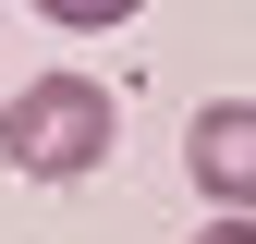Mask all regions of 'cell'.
Instances as JSON below:
<instances>
[{
  "label": "cell",
  "mask_w": 256,
  "mask_h": 244,
  "mask_svg": "<svg viewBox=\"0 0 256 244\" xmlns=\"http://www.w3.org/2000/svg\"><path fill=\"white\" fill-rule=\"evenodd\" d=\"M183 171H196L208 208L256 220V98H208L196 122H183Z\"/></svg>",
  "instance_id": "obj_2"
},
{
  "label": "cell",
  "mask_w": 256,
  "mask_h": 244,
  "mask_svg": "<svg viewBox=\"0 0 256 244\" xmlns=\"http://www.w3.org/2000/svg\"><path fill=\"white\" fill-rule=\"evenodd\" d=\"M110 134H122V110H110L98 74H37V86L0 98V159L24 183H86L110 159Z\"/></svg>",
  "instance_id": "obj_1"
},
{
  "label": "cell",
  "mask_w": 256,
  "mask_h": 244,
  "mask_svg": "<svg viewBox=\"0 0 256 244\" xmlns=\"http://www.w3.org/2000/svg\"><path fill=\"white\" fill-rule=\"evenodd\" d=\"M37 12H49V24H74V37H98V24H134L146 0H37Z\"/></svg>",
  "instance_id": "obj_3"
},
{
  "label": "cell",
  "mask_w": 256,
  "mask_h": 244,
  "mask_svg": "<svg viewBox=\"0 0 256 244\" xmlns=\"http://www.w3.org/2000/svg\"><path fill=\"white\" fill-rule=\"evenodd\" d=\"M183 244H256V220H232V208H220L208 232H183Z\"/></svg>",
  "instance_id": "obj_4"
}]
</instances>
